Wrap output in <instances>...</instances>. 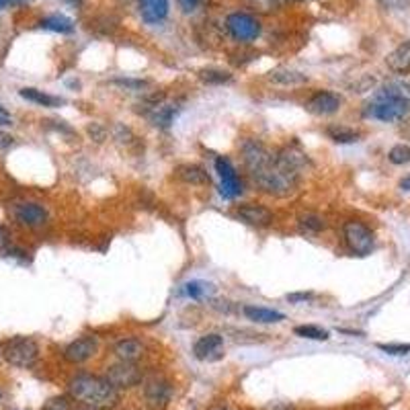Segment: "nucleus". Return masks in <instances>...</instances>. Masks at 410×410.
I'll return each mask as SVG.
<instances>
[{"label":"nucleus","instance_id":"nucleus-45","mask_svg":"<svg viewBox=\"0 0 410 410\" xmlns=\"http://www.w3.org/2000/svg\"><path fill=\"white\" fill-rule=\"evenodd\" d=\"M0 398H2V392H0Z\"/></svg>","mask_w":410,"mask_h":410},{"label":"nucleus","instance_id":"nucleus-44","mask_svg":"<svg viewBox=\"0 0 410 410\" xmlns=\"http://www.w3.org/2000/svg\"><path fill=\"white\" fill-rule=\"evenodd\" d=\"M293 2H303V0H293Z\"/></svg>","mask_w":410,"mask_h":410},{"label":"nucleus","instance_id":"nucleus-27","mask_svg":"<svg viewBox=\"0 0 410 410\" xmlns=\"http://www.w3.org/2000/svg\"><path fill=\"white\" fill-rule=\"evenodd\" d=\"M199 80H203L205 85H226L232 80V74L226 70H217V68H203L199 70Z\"/></svg>","mask_w":410,"mask_h":410},{"label":"nucleus","instance_id":"nucleus-11","mask_svg":"<svg viewBox=\"0 0 410 410\" xmlns=\"http://www.w3.org/2000/svg\"><path fill=\"white\" fill-rule=\"evenodd\" d=\"M97 351H99V339L95 335H82L64 347L62 357H64V361H68L72 365H80V363L90 361L97 355Z\"/></svg>","mask_w":410,"mask_h":410},{"label":"nucleus","instance_id":"nucleus-20","mask_svg":"<svg viewBox=\"0 0 410 410\" xmlns=\"http://www.w3.org/2000/svg\"><path fill=\"white\" fill-rule=\"evenodd\" d=\"M386 64L394 74H409L410 72V41H402L394 52L388 54Z\"/></svg>","mask_w":410,"mask_h":410},{"label":"nucleus","instance_id":"nucleus-14","mask_svg":"<svg viewBox=\"0 0 410 410\" xmlns=\"http://www.w3.org/2000/svg\"><path fill=\"white\" fill-rule=\"evenodd\" d=\"M193 355L199 361H217L224 357V337L220 333H207L193 345Z\"/></svg>","mask_w":410,"mask_h":410},{"label":"nucleus","instance_id":"nucleus-18","mask_svg":"<svg viewBox=\"0 0 410 410\" xmlns=\"http://www.w3.org/2000/svg\"><path fill=\"white\" fill-rule=\"evenodd\" d=\"M175 177L185 183V185H193V187H201V185H210V175L205 173V168H201L199 164H178L175 168Z\"/></svg>","mask_w":410,"mask_h":410},{"label":"nucleus","instance_id":"nucleus-25","mask_svg":"<svg viewBox=\"0 0 410 410\" xmlns=\"http://www.w3.org/2000/svg\"><path fill=\"white\" fill-rule=\"evenodd\" d=\"M293 335L300 337V339H310V340H328L330 339V333L324 330L320 326H314V324H300L293 328Z\"/></svg>","mask_w":410,"mask_h":410},{"label":"nucleus","instance_id":"nucleus-26","mask_svg":"<svg viewBox=\"0 0 410 410\" xmlns=\"http://www.w3.org/2000/svg\"><path fill=\"white\" fill-rule=\"evenodd\" d=\"M187 298H191V300H201V298H205L207 293H212L214 291V286L212 284H205V281H187L183 289H180Z\"/></svg>","mask_w":410,"mask_h":410},{"label":"nucleus","instance_id":"nucleus-42","mask_svg":"<svg viewBox=\"0 0 410 410\" xmlns=\"http://www.w3.org/2000/svg\"><path fill=\"white\" fill-rule=\"evenodd\" d=\"M4 236H6V230H4V228H0V240H2Z\"/></svg>","mask_w":410,"mask_h":410},{"label":"nucleus","instance_id":"nucleus-41","mask_svg":"<svg viewBox=\"0 0 410 410\" xmlns=\"http://www.w3.org/2000/svg\"><path fill=\"white\" fill-rule=\"evenodd\" d=\"M21 2H25V0H9V4H21Z\"/></svg>","mask_w":410,"mask_h":410},{"label":"nucleus","instance_id":"nucleus-2","mask_svg":"<svg viewBox=\"0 0 410 410\" xmlns=\"http://www.w3.org/2000/svg\"><path fill=\"white\" fill-rule=\"evenodd\" d=\"M410 111V99L404 97L400 87H384L375 92L372 103L365 107V117H374L379 122H398L404 119Z\"/></svg>","mask_w":410,"mask_h":410},{"label":"nucleus","instance_id":"nucleus-43","mask_svg":"<svg viewBox=\"0 0 410 410\" xmlns=\"http://www.w3.org/2000/svg\"><path fill=\"white\" fill-rule=\"evenodd\" d=\"M212 410H232V409H226V406H220V409H212Z\"/></svg>","mask_w":410,"mask_h":410},{"label":"nucleus","instance_id":"nucleus-46","mask_svg":"<svg viewBox=\"0 0 410 410\" xmlns=\"http://www.w3.org/2000/svg\"><path fill=\"white\" fill-rule=\"evenodd\" d=\"M89 410H90V409H89Z\"/></svg>","mask_w":410,"mask_h":410},{"label":"nucleus","instance_id":"nucleus-4","mask_svg":"<svg viewBox=\"0 0 410 410\" xmlns=\"http://www.w3.org/2000/svg\"><path fill=\"white\" fill-rule=\"evenodd\" d=\"M342 240H345V247L357 257L369 254L375 247V236L372 228L359 220H349L342 224Z\"/></svg>","mask_w":410,"mask_h":410},{"label":"nucleus","instance_id":"nucleus-29","mask_svg":"<svg viewBox=\"0 0 410 410\" xmlns=\"http://www.w3.org/2000/svg\"><path fill=\"white\" fill-rule=\"evenodd\" d=\"M41 410H72V402L68 396H55V398H50Z\"/></svg>","mask_w":410,"mask_h":410},{"label":"nucleus","instance_id":"nucleus-28","mask_svg":"<svg viewBox=\"0 0 410 410\" xmlns=\"http://www.w3.org/2000/svg\"><path fill=\"white\" fill-rule=\"evenodd\" d=\"M388 161L396 164V166H402V164H409L410 162V146L406 144H396L390 148L388 152Z\"/></svg>","mask_w":410,"mask_h":410},{"label":"nucleus","instance_id":"nucleus-17","mask_svg":"<svg viewBox=\"0 0 410 410\" xmlns=\"http://www.w3.org/2000/svg\"><path fill=\"white\" fill-rule=\"evenodd\" d=\"M242 314L250 322H257V324H277V322L286 320L284 312L271 310V308H265V306H252V303H247L242 308Z\"/></svg>","mask_w":410,"mask_h":410},{"label":"nucleus","instance_id":"nucleus-1","mask_svg":"<svg viewBox=\"0 0 410 410\" xmlns=\"http://www.w3.org/2000/svg\"><path fill=\"white\" fill-rule=\"evenodd\" d=\"M72 400L90 410H111L119 404V390L111 386L105 375L76 374L68 382Z\"/></svg>","mask_w":410,"mask_h":410},{"label":"nucleus","instance_id":"nucleus-38","mask_svg":"<svg viewBox=\"0 0 410 410\" xmlns=\"http://www.w3.org/2000/svg\"><path fill=\"white\" fill-rule=\"evenodd\" d=\"M265 410H291V406H287V404H281V402H275V404H271Z\"/></svg>","mask_w":410,"mask_h":410},{"label":"nucleus","instance_id":"nucleus-32","mask_svg":"<svg viewBox=\"0 0 410 410\" xmlns=\"http://www.w3.org/2000/svg\"><path fill=\"white\" fill-rule=\"evenodd\" d=\"M87 131H89L90 140H95L97 144L105 142V138H107V129L101 124H89Z\"/></svg>","mask_w":410,"mask_h":410},{"label":"nucleus","instance_id":"nucleus-12","mask_svg":"<svg viewBox=\"0 0 410 410\" xmlns=\"http://www.w3.org/2000/svg\"><path fill=\"white\" fill-rule=\"evenodd\" d=\"M234 215L254 228H267L275 222V214L261 203H240L234 210Z\"/></svg>","mask_w":410,"mask_h":410},{"label":"nucleus","instance_id":"nucleus-34","mask_svg":"<svg viewBox=\"0 0 410 410\" xmlns=\"http://www.w3.org/2000/svg\"><path fill=\"white\" fill-rule=\"evenodd\" d=\"M113 85L117 87H124V89H131V90H142L148 82L144 80H113Z\"/></svg>","mask_w":410,"mask_h":410},{"label":"nucleus","instance_id":"nucleus-10","mask_svg":"<svg viewBox=\"0 0 410 410\" xmlns=\"http://www.w3.org/2000/svg\"><path fill=\"white\" fill-rule=\"evenodd\" d=\"M13 217L17 222L18 226L23 228H29V230H37V228H43L50 220L48 215V210L41 205V203H36V201H21V203H15L13 205Z\"/></svg>","mask_w":410,"mask_h":410},{"label":"nucleus","instance_id":"nucleus-19","mask_svg":"<svg viewBox=\"0 0 410 410\" xmlns=\"http://www.w3.org/2000/svg\"><path fill=\"white\" fill-rule=\"evenodd\" d=\"M269 80L279 85V87H303L308 85V76L300 70H291V68H277V70L269 72Z\"/></svg>","mask_w":410,"mask_h":410},{"label":"nucleus","instance_id":"nucleus-15","mask_svg":"<svg viewBox=\"0 0 410 410\" xmlns=\"http://www.w3.org/2000/svg\"><path fill=\"white\" fill-rule=\"evenodd\" d=\"M113 355L117 357V361L138 363L146 355V347L142 340L138 339H122L113 345Z\"/></svg>","mask_w":410,"mask_h":410},{"label":"nucleus","instance_id":"nucleus-33","mask_svg":"<svg viewBox=\"0 0 410 410\" xmlns=\"http://www.w3.org/2000/svg\"><path fill=\"white\" fill-rule=\"evenodd\" d=\"M286 298H287V302L302 303V302H308V300H312V298H314V293H312V291H296V293H287Z\"/></svg>","mask_w":410,"mask_h":410},{"label":"nucleus","instance_id":"nucleus-30","mask_svg":"<svg viewBox=\"0 0 410 410\" xmlns=\"http://www.w3.org/2000/svg\"><path fill=\"white\" fill-rule=\"evenodd\" d=\"M377 349H382L388 355H406L410 353V345H392V342H379Z\"/></svg>","mask_w":410,"mask_h":410},{"label":"nucleus","instance_id":"nucleus-36","mask_svg":"<svg viewBox=\"0 0 410 410\" xmlns=\"http://www.w3.org/2000/svg\"><path fill=\"white\" fill-rule=\"evenodd\" d=\"M13 144H15V138H13L11 134H4V131H0V152L9 150Z\"/></svg>","mask_w":410,"mask_h":410},{"label":"nucleus","instance_id":"nucleus-8","mask_svg":"<svg viewBox=\"0 0 410 410\" xmlns=\"http://www.w3.org/2000/svg\"><path fill=\"white\" fill-rule=\"evenodd\" d=\"M273 158H275V164H277L284 173L300 178V180H302L303 173L312 166L308 154H303L302 150H298L296 146H284V148H279V150L273 154Z\"/></svg>","mask_w":410,"mask_h":410},{"label":"nucleus","instance_id":"nucleus-7","mask_svg":"<svg viewBox=\"0 0 410 410\" xmlns=\"http://www.w3.org/2000/svg\"><path fill=\"white\" fill-rule=\"evenodd\" d=\"M214 166L217 177L222 180V183H220V195L224 197V199H236L238 195H242V191H244V183H242V178L238 177L232 161L226 158V156H217L214 162Z\"/></svg>","mask_w":410,"mask_h":410},{"label":"nucleus","instance_id":"nucleus-9","mask_svg":"<svg viewBox=\"0 0 410 410\" xmlns=\"http://www.w3.org/2000/svg\"><path fill=\"white\" fill-rule=\"evenodd\" d=\"M105 377L111 382L113 388L117 390H127L134 388L144 382V372L138 367V363H125V361H117L113 365H109Z\"/></svg>","mask_w":410,"mask_h":410},{"label":"nucleus","instance_id":"nucleus-16","mask_svg":"<svg viewBox=\"0 0 410 410\" xmlns=\"http://www.w3.org/2000/svg\"><path fill=\"white\" fill-rule=\"evenodd\" d=\"M138 9L148 25H158L168 15V0H138Z\"/></svg>","mask_w":410,"mask_h":410},{"label":"nucleus","instance_id":"nucleus-13","mask_svg":"<svg viewBox=\"0 0 410 410\" xmlns=\"http://www.w3.org/2000/svg\"><path fill=\"white\" fill-rule=\"evenodd\" d=\"M342 105V99H340L337 92H333V90H316L308 101H306V111L308 113H312V115H333V113H337Z\"/></svg>","mask_w":410,"mask_h":410},{"label":"nucleus","instance_id":"nucleus-21","mask_svg":"<svg viewBox=\"0 0 410 410\" xmlns=\"http://www.w3.org/2000/svg\"><path fill=\"white\" fill-rule=\"evenodd\" d=\"M18 95H21L25 101H29V103H33V105H39V107L54 109V107H60V105H64V99L54 97V95L43 92V90H39V89H31V87L21 89L18 90Z\"/></svg>","mask_w":410,"mask_h":410},{"label":"nucleus","instance_id":"nucleus-24","mask_svg":"<svg viewBox=\"0 0 410 410\" xmlns=\"http://www.w3.org/2000/svg\"><path fill=\"white\" fill-rule=\"evenodd\" d=\"M326 136L337 144H353L361 138L359 131L349 129V127H342V125H328L326 127Z\"/></svg>","mask_w":410,"mask_h":410},{"label":"nucleus","instance_id":"nucleus-37","mask_svg":"<svg viewBox=\"0 0 410 410\" xmlns=\"http://www.w3.org/2000/svg\"><path fill=\"white\" fill-rule=\"evenodd\" d=\"M13 117L9 115V111H0V127H11Z\"/></svg>","mask_w":410,"mask_h":410},{"label":"nucleus","instance_id":"nucleus-35","mask_svg":"<svg viewBox=\"0 0 410 410\" xmlns=\"http://www.w3.org/2000/svg\"><path fill=\"white\" fill-rule=\"evenodd\" d=\"M199 2H201V0H178V6H180V11H183L185 15H189V13H193L197 6H199Z\"/></svg>","mask_w":410,"mask_h":410},{"label":"nucleus","instance_id":"nucleus-5","mask_svg":"<svg viewBox=\"0 0 410 410\" xmlns=\"http://www.w3.org/2000/svg\"><path fill=\"white\" fill-rule=\"evenodd\" d=\"M142 396L148 409L166 410L173 400V384L162 375H152L144 379Z\"/></svg>","mask_w":410,"mask_h":410},{"label":"nucleus","instance_id":"nucleus-31","mask_svg":"<svg viewBox=\"0 0 410 410\" xmlns=\"http://www.w3.org/2000/svg\"><path fill=\"white\" fill-rule=\"evenodd\" d=\"M250 6H254L257 11H263V13H273L279 9V0H249Z\"/></svg>","mask_w":410,"mask_h":410},{"label":"nucleus","instance_id":"nucleus-22","mask_svg":"<svg viewBox=\"0 0 410 410\" xmlns=\"http://www.w3.org/2000/svg\"><path fill=\"white\" fill-rule=\"evenodd\" d=\"M41 29L54 31V33H72L74 31V21L66 15H50V17L41 18L39 23Z\"/></svg>","mask_w":410,"mask_h":410},{"label":"nucleus","instance_id":"nucleus-3","mask_svg":"<svg viewBox=\"0 0 410 410\" xmlns=\"http://www.w3.org/2000/svg\"><path fill=\"white\" fill-rule=\"evenodd\" d=\"M0 355L4 357L6 363L18 369L33 367L39 359V345L31 337H11L0 342Z\"/></svg>","mask_w":410,"mask_h":410},{"label":"nucleus","instance_id":"nucleus-23","mask_svg":"<svg viewBox=\"0 0 410 410\" xmlns=\"http://www.w3.org/2000/svg\"><path fill=\"white\" fill-rule=\"evenodd\" d=\"M298 224H300V228H302L303 232H310V234H320L326 230V220L318 214H312V212H306V214H300L298 217Z\"/></svg>","mask_w":410,"mask_h":410},{"label":"nucleus","instance_id":"nucleus-40","mask_svg":"<svg viewBox=\"0 0 410 410\" xmlns=\"http://www.w3.org/2000/svg\"><path fill=\"white\" fill-rule=\"evenodd\" d=\"M6 4H9V0H0V11H2V9H4Z\"/></svg>","mask_w":410,"mask_h":410},{"label":"nucleus","instance_id":"nucleus-6","mask_svg":"<svg viewBox=\"0 0 410 410\" xmlns=\"http://www.w3.org/2000/svg\"><path fill=\"white\" fill-rule=\"evenodd\" d=\"M226 29L228 33L240 41V43H250L254 41L257 37L261 36V21L254 17V15H249V13H230L226 17Z\"/></svg>","mask_w":410,"mask_h":410},{"label":"nucleus","instance_id":"nucleus-39","mask_svg":"<svg viewBox=\"0 0 410 410\" xmlns=\"http://www.w3.org/2000/svg\"><path fill=\"white\" fill-rule=\"evenodd\" d=\"M400 189H402V191H410V175L400 180Z\"/></svg>","mask_w":410,"mask_h":410}]
</instances>
